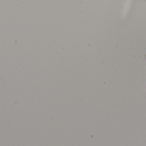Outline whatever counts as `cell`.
<instances>
[]
</instances>
